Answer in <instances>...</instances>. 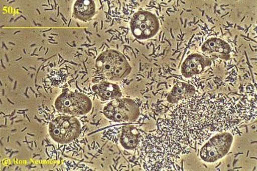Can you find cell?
I'll return each instance as SVG.
<instances>
[{"label": "cell", "instance_id": "4fadbf2b", "mask_svg": "<svg viewBox=\"0 0 257 171\" xmlns=\"http://www.w3.org/2000/svg\"><path fill=\"white\" fill-rule=\"evenodd\" d=\"M196 88L193 85L186 82H177L173 87L167 96V101L171 104H177L180 101L194 96L196 95Z\"/></svg>", "mask_w": 257, "mask_h": 171}, {"label": "cell", "instance_id": "52a82bcc", "mask_svg": "<svg viewBox=\"0 0 257 171\" xmlns=\"http://www.w3.org/2000/svg\"><path fill=\"white\" fill-rule=\"evenodd\" d=\"M232 134L228 131L218 132L208 140L200 150V157L205 162L215 163L224 157L232 145Z\"/></svg>", "mask_w": 257, "mask_h": 171}, {"label": "cell", "instance_id": "7c38bea8", "mask_svg": "<svg viewBox=\"0 0 257 171\" xmlns=\"http://www.w3.org/2000/svg\"><path fill=\"white\" fill-rule=\"evenodd\" d=\"M92 91L103 101H112L122 97V92L118 85L108 80L93 84Z\"/></svg>", "mask_w": 257, "mask_h": 171}, {"label": "cell", "instance_id": "5b68a950", "mask_svg": "<svg viewBox=\"0 0 257 171\" xmlns=\"http://www.w3.org/2000/svg\"><path fill=\"white\" fill-rule=\"evenodd\" d=\"M55 107L60 113L81 117L90 112L93 103L84 93L77 91H65L58 96L55 101Z\"/></svg>", "mask_w": 257, "mask_h": 171}, {"label": "cell", "instance_id": "8992f818", "mask_svg": "<svg viewBox=\"0 0 257 171\" xmlns=\"http://www.w3.org/2000/svg\"><path fill=\"white\" fill-rule=\"evenodd\" d=\"M104 116L115 123H133L139 119L141 110L136 101L130 98H118L109 101L103 108Z\"/></svg>", "mask_w": 257, "mask_h": 171}, {"label": "cell", "instance_id": "7a4b0ae2", "mask_svg": "<svg viewBox=\"0 0 257 171\" xmlns=\"http://www.w3.org/2000/svg\"><path fill=\"white\" fill-rule=\"evenodd\" d=\"M152 133L143 132L139 151L140 161L147 170H175L180 156L188 145L180 142L163 126Z\"/></svg>", "mask_w": 257, "mask_h": 171}, {"label": "cell", "instance_id": "9a60e30c", "mask_svg": "<svg viewBox=\"0 0 257 171\" xmlns=\"http://www.w3.org/2000/svg\"><path fill=\"white\" fill-rule=\"evenodd\" d=\"M47 79L50 81L52 87L60 88L66 82V79H67V74L63 69L53 70L51 71Z\"/></svg>", "mask_w": 257, "mask_h": 171}, {"label": "cell", "instance_id": "9c48e42d", "mask_svg": "<svg viewBox=\"0 0 257 171\" xmlns=\"http://www.w3.org/2000/svg\"><path fill=\"white\" fill-rule=\"evenodd\" d=\"M211 64L212 61L209 57L198 53L191 54L182 63L181 74L185 78H190L204 72Z\"/></svg>", "mask_w": 257, "mask_h": 171}, {"label": "cell", "instance_id": "8fae6325", "mask_svg": "<svg viewBox=\"0 0 257 171\" xmlns=\"http://www.w3.org/2000/svg\"><path fill=\"white\" fill-rule=\"evenodd\" d=\"M119 142L120 145L127 151H135L139 148L143 132L133 125L120 126Z\"/></svg>", "mask_w": 257, "mask_h": 171}, {"label": "cell", "instance_id": "5bb4252c", "mask_svg": "<svg viewBox=\"0 0 257 171\" xmlns=\"http://www.w3.org/2000/svg\"><path fill=\"white\" fill-rule=\"evenodd\" d=\"M96 4L92 0H78L74 3V17L82 22L91 20L96 14Z\"/></svg>", "mask_w": 257, "mask_h": 171}, {"label": "cell", "instance_id": "6da1fadb", "mask_svg": "<svg viewBox=\"0 0 257 171\" xmlns=\"http://www.w3.org/2000/svg\"><path fill=\"white\" fill-rule=\"evenodd\" d=\"M167 118L188 145L205 140L210 133L227 131L245 121L232 99L199 95L174 104Z\"/></svg>", "mask_w": 257, "mask_h": 171}, {"label": "cell", "instance_id": "ba28073f", "mask_svg": "<svg viewBox=\"0 0 257 171\" xmlns=\"http://www.w3.org/2000/svg\"><path fill=\"white\" fill-rule=\"evenodd\" d=\"M130 29L139 40H148L156 36L160 30L158 17L147 11H139L132 17Z\"/></svg>", "mask_w": 257, "mask_h": 171}, {"label": "cell", "instance_id": "30bf717a", "mask_svg": "<svg viewBox=\"0 0 257 171\" xmlns=\"http://www.w3.org/2000/svg\"><path fill=\"white\" fill-rule=\"evenodd\" d=\"M203 53L207 57L220 58L223 61L229 60L231 47L226 41L218 38H211L207 39L201 47Z\"/></svg>", "mask_w": 257, "mask_h": 171}, {"label": "cell", "instance_id": "277c9868", "mask_svg": "<svg viewBox=\"0 0 257 171\" xmlns=\"http://www.w3.org/2000/svg\"><path fill=\"white\" fill-rule=\"evenodd\" d=\"M49 134L57 143L66 145L77 140L82 133V124L77 117L58 112L50 120Z\"/></svg>", "mask_w": 257, "mask_h": 171}, {"label": "cell", "instance_id": "3957f363", "mask_svg": "<svg viewBox=\"0 0 257 171\" xmlns=\"http://www.w3.org/2000/svg\"><path fill=\"white\" fill-rule=\"evenodd\" d=\"M131 71V66L123 54L118 51L108 50L98 57L94 73L96 77L120 81L126 78Z\"/></svg>", "mask_w": 257, "mask_h": 171}]
</instances>
